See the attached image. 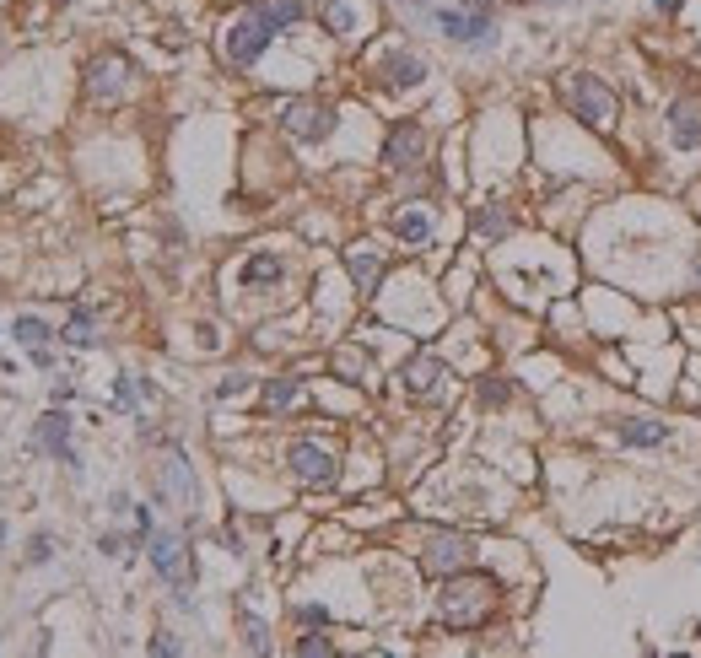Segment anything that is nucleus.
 Returning a JSON list of instances; mask_svg holds the SVG:
<instances>
[{"mask_svg": "<svg viewBox=\"0 0 701 658\" xmlns=\"http://www.w3.org/2000/svg\"><path fill=\"white\" fill-rule=\"evenodd\" d=\"M421 151H426V135H421V124L415 120H400L389 130V141H383V162L394 168V173H405L421 162Z\"/></svg>", "mask_w": 701, "mask_h": 658, "instance_id": "nucleus-9", "label": "nucleus"}, {"mask_svg": "<svg viewBox=\"0 0 701 658\" xmlns=\"http://www.w3.org/2000/svg\"><path fill=\"white\" fill-rule=\"evenodd\" d=\"M297 16H302V0H270V22H276V33L292 27Z\"/></svg>", "mask_w": 701, "mask_h": 658, "instance_id": "nucleus-24", "label": "nucleus"}, {"mask_svg": "<svg viewBox=\"0 0 701 658\" xmlns=\"http://www.w3.org/2000/svg\"><path fill=\"white\" fill-rule=\"evenodd\" d=\"M38 448H44V454H55L59 465L81 470V465H76V454H70V416H65V411H49V416L38 421Z\"/></svg>", "mask_w": 701, "mask_h": 658, "instance_id": "nucleus-12", "label": "nucleus"}, {"mask_svg": "<svg viewBox=\"0 0 701 658\" xmlns=\"http://www.w3.org/2000/svg\"><path fill=\"white\" fill-rule=\"evenodd\" d=\"M152 653H178V642L168 637V632H157V637H152Z\"/></svg>", "mask_w": 701, "mask_h": 658, "instance_id": "nucleus-31", "label": "nucleus"}, {"mask_svg": "<svg viewBox=\"0 0 701 658\" xmlns=\"http://www.w3.org/2000/svg\"><path fill=\"white\" fill-rule=\"evenodd\" d=\"M669 135H675L680 151H696L701 146V109L691 103V98H680V103L669 109Z\"/></svg>", "mask_w": 701, "mask_h": 658, "instance_id": "nucleus-14", "label": "nucleus"}, {"mask_svg": "<svg viewBox=\"0 0 701 658\" xmlns=\"http://www.w3.org/2000/svg\"><path fill=\"white\" fill-rule=\"evenodd\" d=\"M675 5H680V0H658V11H675Z\"/></svg>", "mask_w": 701, "mask_h": 658, "instance_id": "nucleus-32", "label": "nucleus"}, {"mask_svg": "<svg viewBox=\"0 0 701 658\" xmlns=\"http://www.w3.org/2000/svg\"><path fill=\"white\" fill-rule=\"evenodd\" d=\"M394 233H400L405 243H426V238H432V216H426V211H415V205H405V211L394 216Z\"/></svg>", "mask_w": 701, "mask_h": 658, "instance_id": "nucleus-19", "label": "nucleus"}, {"mask_svg": "<svg viewBox=\"0 0 701 658\" xmlns=\"http://www.w3.org/2000/svg\"><path fill=\"white\" fill-rule=\"evenodd\" d=\"M437 378H443V361L432 357V351H421V357L405 361V372H400V383H405V394L415 400H426V394H437Z\"/></svg>", "mask_w": 701, "mask_h": 658, "instance_id": "nucleus-13", "label": "nucleus"}, {"mask_svg": "<svg viewBox=\"0 0 701 658\" xmlns=\"http://www.w3.org/2000/svg\"><path fill=\"white\" fill-rule=\"evenodd\" d=\"M243 632H248V648H254V653H270V632H265V621H259V615H248V621H243Z\"/></svg>", "mask_w": 701, "mask_h": 658, "instance_id": "nucleus-25", "label": "nucleus"}, {"mask_svg": "<svg viewBox=\"0 0 701 658\" xmlns=\"http://www.w3.org/2000/svg\"><path fill=\"white\" fill-rule=\"evenodd\" d=\"M281 276H287L281 254H254V259H243V270H237V281H243V287H276Z\"/></svg>", "mask_w": 701, "mask_h": 658, "instance_id": "nucleus-16", "label": "nucleus"}, {"mask_svg": "<svg viewBox=\"0 0 701 658\" xmlns=\"http://www.w3.org/2000/svg\"><path fill=\"white\" fill-rule=\"evenodd\" d=\"M567 103H572V114L588 120L593 130H615V92H610L599 76H572V81H567Z\"/></svg>", "mask_w": 701, "mask_h": 658, "instance_id": "nucleus-4", "label": "nucleus"}, {"mask_svg": "<svg viewBox=\"0 0 701 658\" xmlns=\"http://www.w3.org/2000/svg\"><path fill=\"white\" fill-rule=\"evenodd\" d=\"M497 610V583L486 578V572H454L448 583H443V594H437V615H443V626H480L486 615Z\"/></svg>", "mask_w": 701, "mask_h": 658, "instance_id": "nucleus-1", "label": "nucleus"}, {"mask_svg": "<svg viewBox=\"0 0 701 658\" xmlns=\"http://www.w3.org/2000/svg\"><path fill=\"white\" fill-rule=\"evenodd\" d=\"M421 76H426V60H415V55H389V60L378 65V81H383L389 92L421 87Z\"/></svg>", "mask_w": 701, "mask_h": 658, "instance_id": "nucleus-15", "label": "nucleus"}, {"mask_svg": "<svg viewBox=\"0 0 701 658\" xmlns=\"http://www.w3.org/2000/svg\"><path fill=\"white\" fill-rule=\"evenodd\" d=\"M346 270L350 281H356V292H378V281H383V254L372 248V243H356V248H346Z\"/></svg>", "mask_w": 701, "mask_h": 658, "instance_id": "nucleus-11", "label": "nucleus"}, {"mask_svg": "<svg viewBox=\"0 0 701 658\" xmlns=\"http://www.w3.org/2000/svg\"><path fill=\"white\" fill-rule=\"evenodd\" d=\"M281 124H287V135H297V141H330L335 109L330 103H313V98H292L281 109Z\"/></svg>", "mask_w": 701, "mask_h": 658, "instance_id": "nucleus-6", "label": "nucleus"}, {"mask_svg": "<svg viewBox=\"0 0 701 658\" xmlns=\"http://www.w3.org/2000/svg\"><path fill=\"white\" fill-rule=\"evenodd\" d=\"M297 394H302L297 378H270V383H265V405H270V411H287Z\"/></svg>", "mask_w": 701, "mask_h": 658, "instance_id": "nucleus-21", "label": "nucleus"}, {"mask_svg": "<svg viewBox=\"0 0 701 658\" xmlns=\"http://www.w3.org/2000/svg\"><path fill=\"white\" fill-rule=\"evenodd\" d=\"M475 227H480L486 238H502V233H507V216H502V211H480V216H475Z\"/></svg>", "mask_w": 701, "mask_h": 658, "instance_id": "nucleus-26", "label": "nucleus"}, {"mask_svg": "<svg viewBox=\"0 0 701 658\" xmlns=\"http://www.w3.org/2000/svg\"><path fill=\"white\" fill-rule=\"evenodd\" d=\"M11 335H16V340H22L27 351H44V340H49V324H44V319H33V313H22Z\"/></svg>", "mask_w": 701, "mask_h": 658, "instance_id": "nucleus-20", "label": "nucleus"}, {"mask_svg": "<svg viewBox=\"0 0 701 658\" xmlns=\"http://www.w3.org/2000/svg\"><path fill=\"white\" fill-rule=\"evenodd\" d=\"M124 76H130V60H119V55H103V60H92L87 92H92L98 103H114L119 92H124Z\"/></svg>", "mask_w": 701, "mask_h": 658, "instance_id": "nucleus-10", "label": "nucleus"}, {"mask_svg": "<svg viewBox=\"0 0 701 658\" xmlns=\"http://www.w3.org/2000/svg\"><path fill=\"white\" fill-rule=\"evenodd\" d=\"M507 394H513V389H507V383H497V378H486V383H480V400H486V405H507Z\"/></svg>", "mask_w": 701, "mask_h": 658, "instance_id": "nucleus-27", "label": "nucleus"}, {"mask_svg": "<svg viewBox=\"0 0 701 658\" xmlns=\"http://www.w3.org/2000/svg\"><path fill=\"white\" fill-rule=\"evenodd\" d=\"M335 367H340V372H361V367H367V361L356 357V351H340V357H335Z\"/></svg>", "mask_w": 701, "mask_h": 658, "instance_id": "nucleus-28", "label": "nucleus"}, {"mask_svg": "<svg viewBox=\"0 0 701 658\" xmlns=\"http://www.w3.org/2000/svg\"><path fill=\"white\" fill-rule=\"evenodd\" d=\"M287 465H292V475L302 480V486H335V475H340L335 454H330L324 443H313V437H302V443L287 448Z\"/></svg>", "mask_w": 701, "mask_h": 658, "instance_id": "nucleus-5", "label": "nucleus"}, {"mask_svg": "<svg viewBox=\"0 0 701 658\" xmlns=\"http://www.w3.org/2000/svg\"><path fill=\"white\" fill-rule=\"evenodd\" d=\"M621 437H626L632 448H658V443L669 437V426H664V421H621Z\"/></svg>", "mask_w": 701, "mask_h": 658, "instance_id": "nucleus-18", "label": "nucleus"}, {"mask_svg": "<svg viewBox=\"0 0 701 658\" xmlns=\"http://www.w3.org/2000/svg\"><path fill=\"white\" fill-rule=\"evenodd\" d=\"M324 27H330V33H356V16H350V5L330 0V5H324Z\"/></svg>", "mask_w": 701, "mask_h": 658, "instance_id": "nucleus-23", "label": "nucleus"}, {"mask_svg": "<svg viewBox=\"0 0 701 658\" xmlns=\"http://www.w3.org/2000/svg\"><path fill=\"white\" fill-rule=\"evenodd\" d=\"M437 27H443L454 44H486V38H491V11H486V5H443V11H437Z\"/></svg>", "mask_w": 701, "mask_h": 658, "instance_id": "nucleus-7", "label": "nucleus"}, {"mask_svg": "<svg viewBox=\"0 0 701 658\" xmlns=\"http://www.w3.org/2000/svg\"><path fill=\"white\" fill-rule=\"evenodd\" d=\"M27 561H49V535L33 539V550H27Z\"/></svg>", "mask_w": 701, "mask_h": 658, "instance_id": "nucleus-30", "label": "nucleus"}, {"mask_svg": "<svg viewBox=\"0 0 701 658\" xmlns=\"http://www.w3.org/2000/svg\"><path fill=\"white\" fill-rule=\"evenodd\" d=\"M297 653H330V642H324V637H302Z\"/></svg>", "mask_w": 701, "mask_h": 658, "instance_id": "nucleus-29", "label": "nucleus"}, {"mask_svg": "<svg viewBox=\"0 0 701 658\" xmlns=\"http://www.w3.org/2000/svg\"><path fill=\"white\" fill-rule=\"evenodd\" d=\"M146 556H152V567L168 578L178 589V604H189V583H194V567H189V550H183V535L173 529H157V535L146 539Z\"/></svg>", "mask_w": 701, "mask_h": 658, "instance_id": "nucleus-3", "label": "nucleus"}, {"mask_svg": "<svg viewBox=\"0 0 701 658\" xmlns=\"http://www.w3.org/2000/svg\"><path fill=\"white\" fill-rule=\"evenodd\" d=\"M276 38V22H270V5H243V16H237L233 27H227V38H222V55L233 65H254L265 55V44Z\"/></svg>", "mask_w": 701, "mask_h": 658, "instance_id": "nucleus-2", "label": "nucleus"}, {"mask_svg": "<svg viewBox=\"0 0 701 658\" xmlns=\"http://www.w3.org/2000/svg\"><path fill=\"white\" fill-rule=\"evenodd\" d=\"M696 211H701V194H696Z\"/></svg>", "mask_w": 701, "mask_h": 658, "instance_id": "nucleus-34", "label": "nucleus"}, {"mask_svg": "<svg viewBox=\"0 0 701 658\" xmlns=\"http://www.w3.org/2000/svg\"><path fill=\"white\" fill-rule=\"evenodd\" d=\"M65 346H92L98 335H92V313L81 308V313H70V324H65V335H59Z\"/></svg>", "mask_w": 701, "mask_h": 658, "instance_id": "nucleus-22", "label": "nucleus"}, {"mask_svg": "<svg viewBox=\"0 0 701 658\" xmlns=\"http://www.w3.org/2000/svg\"><path fill=\"white\" fill-rule=\"evenodd\" d=\"M162 475H168V491H173L178 502H194V475H189V459L183 454H168V465H162Z\"/></svg>", "mask_w": 701, "mask_h": 658, "instance_id": "nucleus-17", "label": "nucleus"}, {"mask_svg": "<svg viewBox=\"0 0 701 658\" xmlns=\"http://www.w3.org/2000/svg\"><path fill=\"white\" fill-rule=\"evenodd\" d=\"M469 556H475V545L459 535H437L426 550H421V572H432V578H454V572H465Z\"/></svg>", "mask_w": 701, "mask_h": 658, "instance_id": "nucleus-8", "label": "nucleus"}, {"mask_svg": "<svg viewBox=\"0 0 701 658\" xmlns=\"http://www.w3.org/2000/svg\"><path fill=\"white\" fill-rule=\"evenodd\" d=\"M696 276H701V254H696Z\"/></svg>", "mask_w": 701, "mask_h": 658, "instance_id": "nucleus-33", "label": "nucleus"}]
</instances>
